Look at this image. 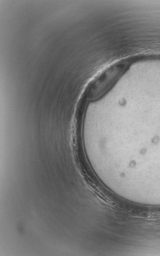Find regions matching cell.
<instances>
[{"mask_svg": "<svg viewBox=\"0 0 160 256\" xmlns=\"http://www.w3.org/2000/svg\"><path fill=\"white\" fill-rule=\"evenodd\" d=\"M132 59V57H126L109 64L88 84L81 100L87 103L102 98L129 68Z\"/></svg>", "mask_w": 160, "mask_h": 256, "instance_id": "1", "label": "cell"}]
</instances>
